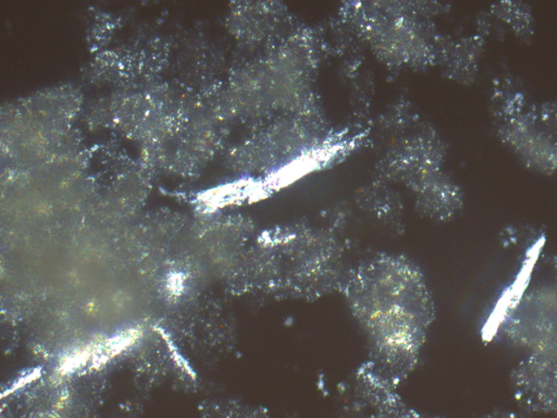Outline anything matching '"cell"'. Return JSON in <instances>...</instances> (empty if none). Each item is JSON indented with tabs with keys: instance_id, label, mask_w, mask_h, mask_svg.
Masks as SVG:
<instances>
[{
	"instance_id": "cell-2",
	"label": "cell",
	"mask_w": 557,
	"mask_h": 418,
	"mask_svg": "<svg viewBox=\"0 0 557 418\" xmlns=\"http://www.w3.org/2000/svg\"><path fill=\"white\" fill-rule=\"evenodd\" d=\"M493 131L527 169L557 175V101L536 102L512 77H496L491 94Z\"/></svg>"
},
{
	"instance_id": "cell-6",
	"label": "cell",
	"mask_w": 557,
	"mask_h": 418,
	"mask_svg": "<svg viewBox=\"0 0 557 418\" xmlns=\"http://www.w3.org/2000/svg\"><path fill=\"white\" fill-rule=\"evenodd\" d=\"M492 12L510 25L517 34L530 36L532 33V15L524 3L500 2L493 5Z\"/></svg>"
},
{
	"instance_id": "cell-3",
	"label": "cell",
	"mask_w": 557,
	"mask_h": 418,
	"mask_svg": "<svg viewBox=\"0 0 557 418\" xmlns=\"http://www.w3.org/2000/svg\"><path fill=\"white\" fill-rule=\"evenodd\" d=\"M326 243L273 247L258 254L246 271L249 290L277 298L315 299L339 291L347 270L337 248Z\"/></svg>"
},
{
	"instance_id": "cell-1",
	"label": "cell",
	"mask_w": 557,
	"mask_h": 418,
	"mask_svg": "<svg viewBox=\"0 0 557 418\" xmlns=\"http://www.w3.org/2000/svg\"><path fill=\"white\" fill-rule=\"evenodd\" d=\"M339 292L367 335L368 362L389 384L404 379L435 312L421 271L406 258L376 256L347 270Z\"/></svg>"
},
{
	"instance_id": "cell-4",
	"label": "cell",
	"mask_w": 557,
	"mask_h": 418,
	"mask_svg": "<svg viewBox=\"0 0 557 418\" xmlns=\"http://www.w3.org/2000/svg\"><path fill=\"white\" fill-rule=\"evenodd\" d=\"M499 332L529 353L557 357V278L524 290L504 314Z\"/></svg>"
},
{
	"instance_id": "cell-5",
	"label": "cell",
	"mask_w": 557,
	"mask_h": 418,
	"mask_svg": "<svg viewBox=\"0 0 557 418\" xmlns=\"http://www.w3.org/2000/svg\"><path fill=\"white\" fill-rule=\"evenodd\" d=\"M511 381L522 408L557 415V357L529 353L513 370Z\"/></svg>"
}]
</instances>
